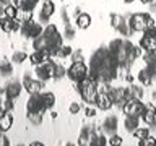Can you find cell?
I'll return each mask as SVG.
<instances>
[{
  "mask_svg": "<svg viewBox=\"0 0 156 146\" xmlns=\"http://www.w3.org/2000/svg\"><path fill=\"white\" fill-rule=\"evenodd\" d=\"M24 89L23 88V81L20 80H10L7 83V86H5V96L12 97V99H16V97H20V94H21V91Z\"/></svg>",
  "mask_w": 156,
  "mask_h": 146,
  "instance_id": "13",
  "label": "cell"
},
{
  "mask_svg": "<svg viewBox=\"0 0 156 146\" xmlns=\"http://www.w3.org/2000/svg\"><path fill=\"white\" fill-rule=\"evenodd\" d=\"M16 13H18V8L10 2L8 5H5V16L8 18H16Z\"/></svg>",
  "mask_w": 156,
  "mask_h": 146,
  "instance_id": "35",
  "label": "cell"
},
{
  "mask_svg": "<svg viewBox=\"0 0 156 146\" xmlns=\"http://www.w3.org/2000/svg\"><path fill=\"white\" fill-rule=\"evenodd\" d=\"M46 109V104H44L42 99V92H36V94H29V99L26 102V112H39V114H44Z\"/></svg>",
  "mask_w": 156,
  "mask_h": 146,
  "instance_id": "12",
  "label": "cell"
},
{
  "mask_svg": "<svg viewBox=\"0 0 156 146\" xmlns=\"http://www.w3.org/2000/svg\"><path fill=\"white\" fill-rule=\"evenodd\" d=\"M138 123H140V119L138 117H132V115H125V120H124V128L127 133H133V131L138 128Z\"/></svg>",
  "mask_w": 156,
  "mask_h": 146,
  "instance_id": "22",
  "label": "cell"
},
{
  "mask_svg": "<svg viewBox=\"0 0 156 146\" xmlns=\"http://www.w3.org/2000/svg\"><path fill=\"white\" fill-rule=\"evenodd\" d=\"M23 88L28 91V94H36V92H42V88H44V81L41 80H34L31 76V73L29 71H24L23 75Z\"/></svg>",
  "mask_w": 156,
  "mask_h": 146,
  "instance_id": "10",
  "label": "cell"
},
{
  "mask_svg": "<svg viewBox=\"0 0 156 146\" xmlns=\"http://www.w3.org/2000/svg\"><path fill=\"white\" fill-rule=\"evenodd\" d=\"M83 112H85V115L88 117V119H93V117H96V106H91V104H86V107L83 109Z\"/></svg>",
  "mask_w": 156,
  "mask_h": 146,
  "instance_id": "39",
  "label": "cell"
},
{
  "mask_svg": "<svg viewBox=\"0 0 156 146\" xmlns=\"http://www.w3.org/2000/svg\"><path fill=\"white\" fill-rule=\"evenodd\" d=\"M132 135H133L136 140H143V138H146V136L150 135V127H138Z\"/></svg>",
  "mask_w": 156,
  "mask_h": 146,
  "instance_id": "34",
  "label": "cell"
},
{
  "mask_svg": "<svg viewBox=\"0 0 156 146\" xmlns=\"http://www.w3.org/2000/svg\"><path fill=\"white\" fill-rule=\"evenodd\" d=\"M129 89V96H130V99H143V96H145V89H143V86H136L133 85V83H130V86L127 88Z\"/></svg>",
  "mask_w": 156,
  "mask_h": 146,
  "instance_id": "24",
  "label": "cell"
},
{
  "mask_svg": "<svg viewBox=\"0 0 156 146\" xmlns=\"http://www.w3.org/2000/svg\"><path fill=\"white\" fill-rule=\"evenodd\" d=\"M122 143H124V138H122L120 135H117V133L111 135L109 136V141H107V144H109V146H120Z\"/></svg>",
  "mask_w": 156,
  "mask_h": 146,
  "instance_id": "36",
  "label": "cell"
},
{
  "mask_svg": "<svg viewBox=\"0 0 156 146\" xmlns=\"http://www.w3.org/2000/svg\"><path fill=\"white\" fill-rule=\"evenodd\" d=\"M60 16H62V21H63V24H65V23H70V16H68V13H67V8H62Z\"/></svg>",
  "mask_w": 156,
  "mask_h": 146,
  "instance_id": "43",
  "label": "cell"
},
{
  "mask_svg": "<svg viewBox=\"0 0 156 146\" xmlns=\"http://www.w3.org/2000/svg\"><path fill=\"white\" fill-rule=\"evenodd\" d=\"M55 13V3L52 0H46L41 7V12H39V23H49V19L54 16Z\"/></svg>",
  "mask_w": 156,
  "mask_h": 146,
  "instance_id": "14",
  "label": "cell"
},
{
  "mask_svg": "<svg viewBox=\"0 0 156 146\" xmlns=\"http://www.w3.org/2000/svg\"><path fill=\"white\" fill-rule=\"evenodd\" d=\"M117 128H119V119L117 115H107L104 120H102V131L106 135H114L117 133Z\"/></svg>",
  "mask_w": 156,
  "mask_h": 146,
  "instance_id": "16",
  "label": "cell"
},
{
  "mask_svg": "<svg viewBox=\"0 0 156 146\" xmlns=\"http://www.w3.org/2000/svg\"><path fill=\"white\" fill-rule=\"evenodd\" d=\"M13 65L15 63L12 60H8L7 57H2V60H0V75L3 78H8L13 75Z\"/></svg>",
  "mask_w": 156,
  "mask_h": 146,
  "instance_id": "21",
  "label": "cell"
},
{
  "mask_svg": "<svg viewBox=\"0 0 156 146\" xmlns=\"http://www.w3.org/2000/svg\"><path fill=\"white\" fill-rule=\"evenodd\" d=\"M42 99H44V104H46V109L51 110L54 106H55V94L51 91H44L42 92Z\"/></svg>",
  "mask_w": 156,
  "mask_h": 146,
  "instance_id": "26",
  "label": "cell"
},
{
  "mask_svg": "<svg viewBox=\"0 0 156 146\" xmlns=\"http://www.w3.org/2000/svg\"><path fill=\"white\" fill-rule=\"evenodd\" d=\"M10 2H12V0H0V3H2V5H3V7H5V5H8Z\"/></svg>",
  "mask_w": 156,
  "mask_h": 146,
  "instance_id": "48",
  "label": "cell"
},
{
  "mask_svg": "<svg viewBox=\"0 0 156 146\" xmlns=\"http://www.w3.org/2000/svg\"><path fill=\"white\" fill-rule=\"evenodd\" d=\"M12 125H13V115H12V112L5 110L3 107L0 106V130L7 133V131L12 128Z\"/></svg>",
  "mask_w": 156,
  "mask_h": 146,
  "instance_id": "17",
  "label": "cell"
},
{
  "mask_svg": "<svg viewBox=\"0 0 156 146\" xmlns=\"http://www.w3.org/2000/svg\"><path fill=\"white\" fill-rule=\"evenodd\" d=\"M10 144V141L7 138V135H5V131L0 130V146H8Z\"/></svg>",
  "mask_w": 156,
  "mask_h": 146,
  "instance_id": "42",
  "label": "cell"
},
{
  "mask_svg": "<svg viewBox=\"0 0 156 146\" xmlns=\"http://www.w3.org/2000/svg\"><path fill=\"white\" fill-rule=\"evenodd\" d=\"M42 34L46 36L47 42H49V50L52 52V57L55 58L58 47L63 46V36L58 33V29H57L55 24H47V26L44 28V33Z\"/></svg>",
  "mask_w": 156,
  "mask_h": 146,
  "instance_id": "4",
  "label": "cell"
},
{
  "mask_svg": "<svg viewBox=\"0 0 156 146\" xmlns=\"http://www.w3.org/2000/svg\"><path fill=\"white\" fill-rule=\"evenodd\" d=\"M138 144L140 146H156V138H154V136H151V135H148L146 138L140 140Z\"/></svg>",
  "mask_w": 156,
  "mask_h": 146,
  "instance_id": "40",
  "label": "cell"
},
{
  "mask_svg": "<svg viewBox=\"0 0 156 146\" xmlns=\"http://www.w3.org/2000/svg\"><path fill=\"white\" fill-rule=\"evenodd\" d=\"M80 110H81V104L78 101H73L70 102V106H68V112H70L72 115H76V114H80Z\"/></svg>",
  "mask_w": 156,
  "mask_h": 146,
  "instance_id": "38",
  "label": "cell"
},
{
  "mask_svg": "<svg viewBox=\"0 0 156 146\" xmlns=\"http://www.w3.org/2000/svg\"><path fill=\"white\" fill-rule=\"evenodd\" d=\"M122 112L125 115H132V117H138L141 119V114L145 112V104L141 102V99H129L122 107Z\"/></svg>",
  "mask_w": 156,
  "mask_h": 146,
  "instance_id": "8",
  "label": "cell"
},
{
  "mask_svg": "<svg viewBox=\"0 0 156 146\" xmlns=\"http://www.w3.org/2000/svg\"><path fill=\"white\" fill-rule=\"evenodd\" d=\"M63 37H67L68 41H72L75 37V28L72 26V23H65V31H63Z\"/></svg>",
  "mask_w": 156,
  "mask_h": 146,
  "instance_id": "37",
  "label": "cell"
},
{
  "mask_svg": "<svg viewBox=\"0 0 156 146\" xmlns=\"http://www.w3.org/2000/svg\"><path fill=\"white\" fill-rule=\"evenodd\" d=\"M138 46L143 49V52H156V36H141Z\"/></svg>",
  "mask_w": 156,
  "mask_h": 146,
  "instance_id": "19",
  "label": "cell"
},
{
  "mask_svg": "<svg viewBox=\"0 0 156 146\" xmlns=\"http://www.w3.org/2000/svg\"><path fill=\"white\" fill-rule=\"evenodd\" d=\"M28 54L24 52V50H15L13 54H12V58H10V60H12L15 65H21V63H24L28 60Z\"/></svg>",
  "mask_w": 156,
  "mask_h": 146,
  "instance_id": "25",
  "label": "cell"
},
{
  "mask_svg": "<svg viewBox=\"0 0 156 146\" xmlns=\"http://www.w3.org/2000/svg\"><path fill=\"white\" fill-rule=\"evenodd\" d=\"M133 0H124V3H132Z\"/></svg>",
  "mask_w": 156,
  "mask_h": 146,
  "instance_id": "49",
  "label": "cell"
},
{
  "mask_svg": "<svg viewBox=\"0 0 156 146\" xmlns=\"http://www.w3.org/2000/svg\"><path fill=\"white\" fill-rule=\"evenodd\" d=\"M88 75H90V68L85 62H72V65L67 68V76L73 83H80Z\"/></svg>",
  "mask_w": 156,
  "mask_h": 146,
  "instance_id": "5",
  "label": "cell"
},
{
  "mask_svg": "<svg viewBox=\"0 0 156 146\" xmlns=\"http://www.w3.org/2000/svg\"><path fill=\"white\" fill-rule=\"evenodd\" d=\"M70 58H72V62H83V60H85V55H83V50H81V49H75Z\"/></svg>",
  "mask_w": 156,
  "mask_h": 146,
  "instance_id": "41",
  "label": "cell"
},
{
  "mask_svg": "<svg viewBox=\"0 0 156 146\" xmlns=\"http://www.w3.org/2000/svg\"><path fill=\"white\" fill-rule=\"evenodd\" d=\"M3 16H5V7L0 3V18H3Z\"/></svg>",
  "mask_w": 156,
  "mask_h": 146,
  "instance_id": "45",
  "label": "cell"
},
{
  "mask_svg": "<svg viewBox=\"0 0 156 146\" xmlns=\"http://www.w3.org/2000/svg\"><path fill=\"white\" fill-rule=\"evenodd\" d=\"M57 115H58V114H57L55 110H52V112H51V119H52V120H54V119H57Z\"/></svg>",
  "mask_w": 156,
  "mask_h": 146,
  "instance_id": "46",
  "label": "cell"
},
{
  "mask_svg": "<svg viewBox=\"0 0 156 146\" xmlns=\"http://www.w3.org/2000/svg\"><path fill=\"white\" fill-rule=\"evenodd\" d=\"M26 117L33 125H41L42 123V114H39V112H26Z\"/></svg>",
  "mask_w": 156,
  "mask_h": 146,
  "instance_id": "33",
  "label": "cell"
},
{
  "mask_svg": "<svg viewBox=\"0 0 156 146\" xmlns=\"http://www.w3.org/2000/svg\"><path fill=\"white\" fill-rule=\"evenodd\" d=\"M117 63L114 62V58L111 57L109 49L107 47H99L91 54L90 57V75L93 80H96L98 83H112L114 80L119 78L117 73Z\"/></svg>",
  "mask_w": 156,
  "mask_h": 146,
  "instance_id": "1",
  "label": "cell"
},
{
  "mask_svg": "<svg viewBox=\"0 0 156 146\" xmlns=\"http://www.w3.org/2000/svg\"><path fill=\"white\" fill-rule=\"evenodd\" d=\"M96 107L99 110H111L112 107H114V102H112L109 92H99V96H98V102H96Z\"/></svg>",
  "mask_w": 156,
  "mask_h": 146,
  "instance_id": "18",
  "label": "cell"
},
{
  "mask_svg": "<svg viewBox=\"0 0 156 146\" xmlns=\"http://www.w3.org/2000/svg\"><path fill=\"white\" fill-rule=\"evenodd\" d=\"M44 143L42 141H31V143H29V146H42Z\"/></svg>",
  "mask_w": 156,
  "mask_h": 146,
  "instance_id": "44",
  "label": "cell"
},
{
  "mask_svg": "<svg viewBox=\"0 0 156 146\" xmlns=\"http://www.w3.org/2000/svg\"><path fill=\"white\" fill-rule=\"evenodd\" d=\"M107 49H109V54L114 58V62L117 63V67H130L132 68L133 62L138 57L143 55V49L140 46L135 47L127 37L111 41Z\"/></svg>",
  "mask_w": 156,
  "mask_h": 146,
  "instance_id": "2",
  "label": "cell"
},
{
  "mask_svg": "<svg viewBox=\"0 0 156 146\" xmlns=\"http://www.w3.org/2000/svg\"><path fill=\"white\" fill-rule=\"evenodd\" d=\"M0 28H2L3 33H13V18H8V16H3L0 18Z\"/></svg>",
  "mask_w": 156,
  "mask_h": 146,
  "instance_id": "27",
  "label": "cell"
},
{
  "mask_svg": "<svg viewBox=\"0 0 156 146\" xmlns=\"http://www.w3.org/2000/svg\"><path fill=\"white\" fill-rule=\"evenodd\" d=\"M141 120H143L145 125H148V127L156 125V106L153 102H146L145 104V112L141 114Z\"/></svg>",
  "mask_w": 156,
  "mask_h": 146,
  "instance_id": "15",
  "label": "cell"
},
{
  "mask_svg": "<svg viewBox=\"0 0 156 146\" xmlns=\"http://www.w3.org/2000/svg\"><path fill=\"white\" fill-rule=\"evenodd\" d=\"M33 10H26V8H18V13H16V18L20 19L21 23H26L29 19H33Z\"/></svg>",
  "mask_w": 156,
  "mask_h": 146,
  "instance_id": "29",
  "label": "cell"
},
{
  "mask_svg": "<svg viewBox=\"0 0 156 146\" xmlns=\"http://www.w3.org/2000/svg\"><path fill=\"white\" fill-rule=\"evenodd\" d=\"M146 18H148V13H133L127 18V23H129V26L133 33H143L148 28Z\"/></svg>",
  "mask_w": 156,
  "mask_h": 146,
  "instance_id": "7",
  "label": "cell"
},
{
  "mask_svg": "<svg viewBox=\"0 0 156 146\" xmlns=\"http://www.w3.org/2000/svg\"><path fill=\"white\" fill-rule=\"evenodd\" d=\"M153 0H140V3H143V5H150Z\"/></svg>",
  "mask_w": 156,
  "mask_h": 146,
  "instance_id": "47",
  "label": "cell"
},
{
  "mask_svg": "<svg viewBox=\"0 0 156 146\" xmlns=\"http://www.w3.org/2000/svg\"><path fill=\"white\" fill-rule=\"evenodd\" d=\"M125 21H127V18L122 16V15H119V13H112L111 15V26L114 28L115 31L120 28V24H124Z\"/></svg>",
  "mask_w": 156,
  "mask_h": 146,
  "instance_id": "30",
  "label": "cell"
},
{
  "mask_svg": "<svg viewBox=\"0 0 156 146\" xmlns=\"http://www.w3.org/2000/svg\"><path fill=\"white\" fill-rule=\"evenodd\" d=\"M54 68H55V62H52V58L41 63V65H37L36 67V78L44 81V83L52 80L54 78Z\"/></svg>",
  "mask_w": 156,
  "mask_h": 146,
  "instance_id": "11",
  "label": "cell"
},
{
  "mask_svg": "<svg viewBox=\"0 0 156 146\" xmlns=\"http://www.w3.org/2000/svg\"><path fill=\"white\" fill-rule=\"evenodd\" d=\"M154 5H156V2H154Z\"/></svg>",
  "mask_w": 156,
  "mask_h": 146,
  "instance_id": "50",
  "label": "cell"
},
{
  "mask_svg": "<svg viewBox=\"0 0 156 146\" xmlns=\"http://www.w3.org/2000/svg\"><path fill=\"white\" fill-rule=\"evenodd\" d=\"M73 50H75L73 47H70V46H65V44H63V46H60V47H58L55 58H68V57H72Z\"/></svg>",
  "mask_w": 156,
  "mask_h": 146,
  "instance_id": "28",
  "label": "cell"
},
{
  "mask_svg": "<svg viewBox=\"0 0 156 146\" xmlns=\"http://www.w3.org/2000/svg\"><path fill=\"white\" fill-rule=\"evenodd\" d=\"M20 33H21V36L24 39H36V37H39L44 33V26H42V23H37V21H34V19H29V21L21 24Z\"/></svg>",
  "mask_w": 156,
  "mask_h": 146,
  "instance_id": "6",
  "label": "cell"
},
{
  "mask_svg": "<svg viewBox=\"0 0 156 146\" xmlns=\"http://www.w3.org/2000/svg\"><path fill=\"white\" fill-rule=\"evenodd\" d=\"M75 26L78 29H88L91 26V16L88 13H80L78 16H75Z\"/></svg>",
  "mask_w": 156,
  "mask_h": 146,
  "instance_id": "23",
  "label": "cell"
},
{
  "mask_svg": "<svg viewBox=\"0 0 156 146\" xmlns=\"http://www.w3.org/2000/svg\"><path fill=\"white\" fill-rule=\"evenodd\" d=\"M102 127L99 125H83V128L80 130V136H78V144L80 146H90L93 136L96 133H101Z\"/></svg>",
  "mask_w": 156,
  "mask_h": 146,
  "instance_id": "9",
  "label": "cell"
},
{
  "mask_svg": "<svg viewBox=\"0 0 156 146\" xmlns=\"http://www.w3.org/2000/svg\"><path fill=\"white\" fill-rule=\"evenodd\" d=\"M76 92L81 96V99L86 102V104L96 106L98 102V96H99V91H98V83L96 80H93L91 76H86L85 80H81L80 83H75Z\"/></svg>",
  "mask_w": 156,
  "mask_h": 146,
  "instance_id": "3",
  "label": "cell"
},
{
  "mask_svg": "<svg viewBox=\"0 0 156 146\" xmlns=\"http://www.w3.org/2000/svg\"><path fill=\"white\" fill-rule=\"evenodd\" d=\"M136 78H138V81H140V85L141 86H145V88H148L151 86V83H153V73H151L148 68H141V70L138 71V75H136Z\"/></svg>",
  "mask_w": 156,
  "mask_h": 146,
  "instance_id": "20",
  "label": "cell"
},
{
  "mask_svg": "<svg viewBox=\"0 0 156 146\" xmlns=\"http://www.w3.org/2000/svg\"><path fill=\"white\" fill-rule=\"evenodd\" d=\"M63 76H67V68L63 67L62 63L55 62V68H54V78H52V80L58 81V80H62Z\"/></svg>",
  "mask_w": 156,
  "mask_h": 146,
  "instance_id": "31",
  "label": "cell"
},
{
  "mask_svg": "<svg viewBox=\"0 0 156 146\" xmlns=\"http://www.w3.org/2000/svg\"><path fill=\"white\" fill-rule=\"evenodd\" d=\"M107 141H109V138H106L104 133H96L93 136L90 146H104V144H107Z\"/></svg>",
  "mask_w": 156,
  "mask_h": 146,
  "instance_id": "32",
  "label": "cell"
}]
</instances>
